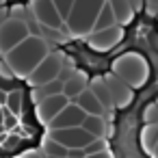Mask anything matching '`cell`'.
Listing matches in <instances>:
<instances>
[{"mask_svg": "<svg viewBox=\"0 0 158 158\" xmlns=\"http://www.w3.org/2000/svg\"><path fill=\"white\" fill-rule=\"evenodd\" d=\"M54 52L69 61L72 67L89 80V85L95 80H104L113 72V67L132 52H136L147 67H158L156 13H149L145 9L134 11V15L121 26L119 41L108 50H93L85 39H61L54 44Z\"/></svg>", "mask_w": 158, "mask_h": 158, "instance_id": "cell-1", "label": "cell"}, {"mask_svg": "<svg viewBox=\"0 0 158 158\" xmlns=\"http://www.w3.org/2000/svg\"><path fill=\"white\" fill-rule=\"evenodd\" d=\"M46 126L37 115L33 89L24 78L2 74L0 56V158H22L41 149Z\"/></svg>", "mask_w": 158, "mask_h": 158, "instance_id": "cell-2", "label": "cell"}, {"mask_svg": "<svg viewBox=\"0 0 158 158\" xmlns=\"http://www.w3.org/2000/svg\"><path fill=\"white\" fill-rule=\"evenodd\" d=\"M158 67L147 69V78L132 91V98L110 108V123L106 134V149L110 152V158H154L143 147V130H145V113L156 102L158 93Z\"/></svg>", "mask_w": 158, "mask_h": 158, "instance_id": "cell-3", "label": "cell"}, {"mask_svg": "<svg viewBox=\"0 0 158 158\" xmlns=\"http://www.w3.org/2000/svg\"><path fill=\"white\" fill-rule=\"evenodd\" d=\"M50 54V46L44 35H28L22 44L7 52L9 72L18 78H28V74Z\"/></svg>", "mask_w": 158, "mask_h": 158, "instance_id": "cell-4", "label": "cell"}, {"mask_svg": "<svg viewBox=\"0 0 158 158\" xmlns=\"http://www.w3.org/2000/svg\"><path fill=\"white\" fill-rule=\"evenodd\" d=\"M104 2L106 0H74L67 18L63 20L72 39H85L87 35L93 33L95 18H98Z\"/></svg>", "mask_w": 158, "mask_h": 158, "instance_id": "cell-5", "label": "cell"}, {"mask_svg": "<svg viewBox=\"0 0 158 158\" xmlns=\"http://www.w3.org/2000/svg\"><path fill=\"white\" fill-rule=\"evenodd\" d=\"M28 35H31V31H28L24 15L9 13L5 20H0V56L13 50L18 44H22Z\"/></svg>", "mask_w": 158, "mask_h": 158, "instance_id": "cell-6", "label": "cell"}, {"mask_svg": "<svg viewBox=\"0 0 158 158\" xmlns=\"http://www.w3.org/2000/svg\"><path fill=\"white\" fill-rule=\"evenodd\" d=\"M28 18L39 24V31L44 28L46 33H61L65 28L59 11L54 9L52 0H28Z\"/></svg>", "mask_w": 158, "mask_h": 158, "instance_id": "cell-7", "label": "cell"}, {"mask_svg": "<svg viewBox=\"0 0 158 158\" xmlns=\"http://www.w3.org/2000/svg\"><path fill=\"white\" fill-rule=\"evenodd\" d=\"M61 72H65V59L59 54V52H50L26 78L28 87L31 89H37L46 82H52L56 78H61Z\"/></svg>", "mask_w": 158, "mask_h": 158, "instance_id": "cell-8", "label": "cell"}, {"mask_svg": "<svg viewBox=\"0 0 158 158\" xmlns=\"http://www.w3.org/2000/svg\"><path fill=\"white\" fill-rule=\"evenodd\" d=\"M48 139L59 143V145H63L65 149H85V147H89L91 143L98 141L87 130H82L80 126L78 128H65V130H50Z\"/></svg>", "mask_w": 158, "mask_h": 158, "instance_id": "cell-9", "label": "cell"}, {"mask_svg": "<svg viewBox=\"0 0 158 158\" xmlns=\"http://www.w3.org/2000/svg\"><path fill=\"white\" fill-rule=\"evenodd\" d=\"M85 113L76 106V104H67L52 121H48L46 123V132H50V130H65V128H78L82 121H85Z\"/></svg>", "mask_w": 158, "mask_h": 158, "instance_id": "cell-10", "label": "cell"}, {"mask_svg": "<svg viewBox=\"0 0 158 158\" xmlns=\"http://www.w3.org/2000/svg\"><path fill=\"white\" fill-rule=\"evenodd\" d=\"M69 104V100L63 95V93H59V95H50V98H46V100H41L39 104H37V115H39V119H41V123L46 126L48 121H52L65 106Z\"/></svg>", "mask_w": 158, "mask_h": 158, "instance_id": "cell-11", "label": "cell"}, {"mask_svg": "<svg viewBox=\"0 0 158 158\" xmlns=\"http://www.w3.org/2000/svg\"><path fill=\"white\" fill-rule=\"evenodd\" d=\"M82 130H87L93 139H106L108 134V123H106V117H85V121L80 123Z\"/></svg>", "mask_w": 158, "mask_h": 158, "instance_id": "cell-12", "label": "cell"}, {"mask_svg": "<svg viewBox=\"0 0 158 158\" xmlns=\"http://www.w3.org/2000/svg\"><path fill=\"white\" fill-rule=\"evenodd\" d=\"M113 26H119V24L115 22L113 9H110L108 0H106V2L102 5V9H100V13H98V18H95V24H93V33H102V31H108V28H113Z\"/></svg>", "mask_w": 158, "mask_h": 158, "instance_id": "cell-13", "label": "cell"}, {"mask_svg": "<svg viewBox=\"0 0 158 158\" xmlns=\"http://www.w3.org/2000/svg\"><path fill=\"white\" fill-rule=\"evenodd\" d=\"M52 5H54V9L59 11L61 20H65L67 13H69V9H72V5H74V0H52Z\"/></svg>", "mask_w": 158, "mask_h": 158, "instance_id": "cell-14", "label": "cell"}, {"mask_svg": "<svg viewBox=\"0 0 158 158\" xmlns=\"http://www.w3.org/2000/svg\"><path fill=\"white\" fill-rule=\"evenodd\" d=\"M85 158H110V156H108V152H98V154H89Z\"/></svg>", "mask_w": 158, "mask_h": 158, "instance_id": "cell-15", "label": "cell"}]
</instances>
